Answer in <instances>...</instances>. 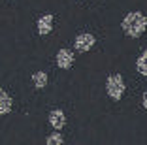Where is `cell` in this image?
Masks as SVG:
<instances>
[{
    "mask_svg": "<svg viewBox=\"0 0 147 145\" xmlns=\"http://www.w3.org/2000/svg\"><path fill=\"white\" fill-rule=\"evenodd\" d=\"M123 30L126 32V36H132V38H138L147 30V17L140 11H132L128 13L121 23Z\"/></svg>",
    "mask_w": 147,
    "mask_h": 145,
    "instance_id": "cell-1",
    "label": "cell"
},
{
    "mask_svg": "<svg viewBox=\"0 0 147 145\" xmlns=\"http://www.w3.org/2000/svg\"><path fill=\"white\" fill-rule=\"evenodd\" d=\"M106 90H108L109 98L121 100L123 94H125V81H123V77L119 76V74H113V76H109L108 81H106Z\"/></svg>",
    "mask_w": 147,
    "mask_h": 145,
    "instance_id": "cell-2",
    "label": "cell"
},
{
    "mask_svg": "<svg viewBox=\"0 0 147 145\" xmlns=\"http://www.w3.org/2000/svg\"><path fill=\"white\" fill-rule=\"evenodd\" d=\"M94 42H96V40H94L92 34H79L78 38H76V42H74V45H76V51L87 53L92 45H94Z\"/></svg>",
    "mask_w": 147,
    "mask_h": 145,
    "instance_id": "cell-3",
    "label": "cell"
},
{
    "mask_svg": "<svg viewBox=\"0 0 147 145\" xmlns=\"http://www.w3.org/2000/svg\"><path fill=\"white\" fill-rule=\"evenodd\" d=\"M49 124L55 128V132H61L62 128H64V124H66L64 111L62 109H53L51 113H49Z\"/></svg>",
    "mask_w": 147,
    "mask_h": 145,
    "instance_id": "cell-4",
    "label": "cell"
},
{
    "mask_svg": "<svg viewBox=\"0 0 147 145\" xmlns=\"http://www.w3.org/2000/svg\"><path fill=\"white\" fill-rule=\"evenodd\" d=\"M74 64V53L70 49H61V51L57 53V66L62 70H68L72 68Z\"/></svg>",
    "mask_w": 147,
    "mask_h": 145,
    "instance_id": "cell-5",
    "label": "cell"
},
{
    "mask_svg": "<svg viewBox=\"0 0 147 145\" xmlns=\"http://www.w3.org/2000/svg\"><path fill=\"white\" fill-rule=\"evenodd\" d=\"M51 28H53V15H51V13L40 17V21H38V32H40V36H47L49 32H51Z\"/></svg>",
    "mask_w": 147,
    "mask_h": 145,
    "instance_id": "cell-6",
    "label": "cell"
},
{
    "mask_svg": "<svg viewBox=\"0 0 147 145\" xmlns=\"http://www.w3.org/2000/svg\"><path fill=\"white\" fill-rule=\"evenodd\" d=\"M11 96H9L8 92H6L2 87H0V115H6V113H9L11 111Z\"/></svg>",
    "mask_w": 147,
    "mask_h": 145,
    "instance_id": "cell-7",
    "label": "cell"
},
{
    "mask_svg": "<svg viewBox=\"0 0 147 145\" xmlns=\"http://www.w3.org/2000/svg\"><path fill=\"white\" fill-rule=\"evenodd\" d=\"M136 70H138L142 76L147 77V51H143L142 55L138 57V60H136Z\"/></svg>",
    "mask_w": 147,
    "mask_h": 145,
    "instance_id": "cell-8",
    "label": "cell"
},
{
    "mask_svg": "<svg viewBox=\"0 0 147 145\" xmlns=\"http://www.w3.org/2000/svg\"><path fill=\"white\" fill-rule=\"evenodd\" d=\"M32 81H34L36 89H43V87L47 85V74L45 72H36L34 76H32Z\"/></svg>",
    "mask_w": 147,
    "mask_h": 145,
    "instance_id": "cell-9",
    "label": "cell"
},
{
    "mask_svg": "<svg viewBox=\"0 0 147 145\" xmlns=\"http://www.w3.org/2000/svg\"><path fill=\"white\" fill-rule=\"evenodd\" d=\"M45 145H62V134L61 132H53L51 136H47Z\"/></svg>",
    "mask_w": 147,
    "mask_h": 145,
    "instance_id": "cell-10",
    "label": "cell"
},
{
    "mask_svg": "<svg viewBox=\"0 0 147 145\" xmlns=\"http://www.w3.org/2000/svg\"><path fill=\"white\" fill-rule=\"evenodd\" d=\"M142 104H143V107L147 109V90L143 92V96H142Z\"/></svg>",
    "mask_w": 147,
    "mask_h": 145,
    "instance_id": "cell-11",
    "label": "cell"
}]
</instances>
